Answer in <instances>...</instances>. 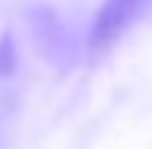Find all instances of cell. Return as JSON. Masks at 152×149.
<instances>
[{
    "label": "cell",
    "mask_w": 152,
    "mask_h": 149,
    "mask_svg": "<svg viewBox=\"0 0 152 149\" xmlns=\"http://www.w3.org/2000/svg\"><path fill=\"white\" fill-rule=\"evenodd\" d=\"M149 6H152V0H102L99 12L90 25V50L106 53L124 31L134 28L146 16Z\"/></svg>",
    "instance_id": "cell-1"
},
{
    "label": "cell",
    "mask_w": 152,
    "mask_h": 149,
    "mask_svg": "<svg viewBox=\"0 0 152 149\" xmlns=\"http://www.w3.org/2000/svg\"><path fill=\"white\" fill-rule=\"evenodd\" d=\"M12 69H16V53H12V40L10 34L0 37V78H6Z\"/></svg>",
    "instance_id": "cell-2"
}]
</instances>
